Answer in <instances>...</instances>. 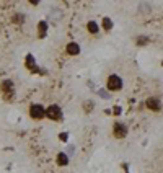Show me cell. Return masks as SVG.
Masks as SVG:
<instances>
[{"instance_id": "18", "label": "cell", "mask_w": 163, "mask_h": 173, "mask_svg": "<svg viewBox=\"0 0 163 173\" xmlns=\"http://www.w3.org/2000/svg\"><path fill=\"white\" fill-rule=\"evenodd\" d=\"M52 16H54V18H61L62 13L59 11V8H54V10H52Z\"/></svg>"}, {"instance_id": "1", "label": "cell", "mask_w": 163, "mask_h": 173, "mask_svg": "<svg viewBox=\"0 0 163 173\" xmlns=\"http://www.w3.org/2000/svg\"><path fill=\"white\" fill-rule=\"evenodd\" d=\"M25 65H26L28 70L33 72V74L46 75V70H44V69H41V67H38V64H36V59H34V56H33V54H26V57H25Z\"/></svg>"}, {"instance_id": "4", "label": "cell", "mask_w": 163, "mask_h": 173, "mask_svg": "<svg viewBox=\"0 0 163 173\" xmlns=\"http://www.w3.org/2000/svg\"><path fill=\"white\" fill-rule=\"evenodd\" d=\"M106 88L109 90V91H118V90H121L122 88V78L119 77V75H109L108 77V80H106Z\"/></svg>"}, {"instance_id": "2", "label": "cell", "mask_w": 163, "mask_h": 173, "mask_svg": "<svg viewBox=\"0 0 163 173\" xmlns=\"http://www.w3.org/2000/svg\"><path fill=\"white\" fill-rule=\"evenodd\" d=\"M0 88H2L3 96L7 98L8 101H13V98H15V85H13L11 80H3V82L0 83Z\"/></svg>"}, {"instance_id": "14", "label": "cell", "mask_w": 163, "mask_h": 173, "mask_svg": "<svg viewBox=\"0 0 163 173\" xmlns=\"http://www.w3.org/2000/svg\"><path fill=\"white\" fill-rule=\"evenodd\" d=\"M11 21L16 23V25H18V23L21 25V23L25 21V15H23V13H15L13 16H11Z\"/></svg>"}, {"instance_id": "9", "label": "cell", "mask_w": 163, "mask_h": 173, "mask_svg": "<svg viewBox=\"0 0 163 173\" xmlns=\"http://www.w3.org/2000/svg\"><path fill=\"white\" fill-rule=\"evenodd\" d=\"M56 162H57L59 167H67L69 165V155L65 152H59L57 157H56Z\"/></svg>"}, {"instance_id": "20", "label": "cell", "mask_w": 163, "mask_h": 173, "mask_svg": "<svg viewBox=\"0 0 163 173\" xmlns=\"http://www.w3.org/2000/svg\"><path fill=\"white\" fill-rule=\"evenodd\" d=\"M67 152H70V154L73 155V152H75V147H73V146H69V147H67Z\"/></svg>"}, {"instance_id": "11", "label": "cell", "mask_w": 163, "mask_h": 173, "mask_svg": "<svg viewBox=\"0 0 163 173\" xmlns=\"http://www.w3.org/2000/svg\"><path fill=\"white\" fill-rule=\"evenodd\" d=\"M86 30H88V33H91V34H98V33H100V26H98L96 21H88Z\"/></svg>"}, {"instance_id": "3", "label": "cell", "mask_w": 163, "mask_h": 173, "mask_svg": "<svg viewBox=\"0 0 163 173\" xmlns=\"http://www.w3.org/2000/svg\"><path fill=\"white\" fill-rule=\"evenodd\" d=\"M46 118H49L52 121H62V109L59 105H49L46 108Z\"/></svg>"}, {"instance_id": "21", "label": "cell", "mask_w": 163, "mask_h": 173, "mask_svg": "<svg viewBox=\"0 0 163 173\" xmlns=\"http://www.w3.org/2000/svg\"><path fill=\"white\" fill-rule=\"evenodd\" d=\"M161 65H163V61H161Z\"/></svg>"}, {"instance_id": "10", "label": "cell", "mask_w": 163, "mask_h": 173, "mask_svg": "<svg viewBox=\"0 0 163 173\" xmlns=\"http://www.w3.org/2000/svg\"><path fill=\"white\" fill-rule=\"evenodd\" d=\"M67 53L70 54V56H78L80 54V46L77 44V43H69L67 44Z\"/></svg>"}, {"instance_id": "7", "label": "cell", "mask_w": 163, "mask_h": 173, "mask_svg": "<svg viewBox=\"0 0 163 173\" xmlns=\"http://www.w3.org/2000/svg\"><path fill=\"white\" fill-rule=\"evenodd\" d=\"M145 106H147L150 111H155V113H158V111H161V108H163V105H161V101L158 100V98H155V96H150L147 101H145Z\"/></svg>"}, {"instance_id": "12", "label": "cell", "mask_w": 163, "mask_h": 173, "mask_svg": "<svg viewBox=\"0 0 163 173\" xmlns=\"http://www.w3.org/2000/svg\"><path fill=\"white\" fill-rule=\"evenodd\" d=\"M103 30L106 33H109L113 30V20L109 18V16H104V18H103Z\"/></svg>"}, {"instance_id": "5", "label": "cell", "mask_w": 163, "mask_h": 173, "mask_svg": "<svg viewBox=\"0 0 163 173\" xmlns=\"http://www.w3.org/2000/svg\"><path fill=\"white\" fill-rule=\"evenodd\" d=\"M46 116V109L43 105H38V103H34V105L30 106V118L31 119H43Z\"/></svg>"}, {"instance_id": "15", "label": "cell", "mask_w": 163, "mask_h": 173, "mask_svg": "<svg viewBox=\"0 0 163 173\" xmlns=\"http://www.w3.org/2000/svg\"><path fill=\"white\" fill-rule=\"evenodd\" d=\"M93 106H95V103H93L91 100L85 101V103H83V111H85L86 114H90V113H91V109H93Z\"/></svg>"}, {"instance_id": "17", "label": "cell", "mask_w": 163, "mask_h": 173, "mask_svg": "<svg viewBox=\"0 0 163 173\" xmlns=\"http://www.w3.org/2000/svg\"><path fill=\"white\" fill-rule=\"evenodd\" d=\"M59 139H61L62 142H67V139H69V132H61V134H59Z\"/></svg>"}, {"instance_id": "6", "label": "cell", "mask_w": 163, "mask_h": 173, "mask_svg": "<svg viewBox=\"0 0 163 173\" xmlns=\"http://www.w3.org/2000/svg\"><path fill=\"white\" fill-rule=\"evenodd\" d=\"M113 136L116 139H124L127 136V126L122 123H114L113 124Z\"/></svg>"}, {"instance_id": "8", "label": "cell", "mask_w": 163, "mask_h": 173, "mask_svg": "<svg viewBox=\"0 0 163 173\" xmlns=\"http://www.w3.org/2000/svg\"><path fill=\"white\" fill-rule=\"evenodd\" d=\"M48 21L46 20H41L39 23H38V36L41 38V39H44L46 38V34H48Z\"/></svg>"}, {"instance_id": "19", "label": "cell", "mask_w": 163, "mask_h": 173, "mask_svg": "<svg viewBox=\"0 0 163 173\" xmlns=\"http://www.w3.org/2000/svg\"><path fill=\"white\" fill-rule=\"evenodd\" d=\"M121 113H122V108H121V106H114V108H113V114H116V116H119Z\"/></svg>"}, {"instance_id": "13", "label": "cell", "mask_w": 163, "mask_h": 173, "mask_svg": "<svg viewBox=\"0 0 163 173\" xmlns=\"http://www.w3.org/2000/svg\"><path fill=\"white\" fill-rule=\"evenodd\" d=\"M150 43V38L148 36H144V34H142V36H137L136 38V44L137 46H145V44H148Z\"/></svg>"}, {"instance_id": "16", "label": "cell", "mask_w": 163, "mask_h": 173, "mask_svg": "<svg viewBox=\"0 0 163 173\" xmlns=\"http://www.w3.org/2000/svg\"><path fill=\"white\" fill-rule=\"evenodd\" d=\"M98 95H100L101 98H104V100H109V93L106 90H98Z\"/></svg>"}]
</instances>
